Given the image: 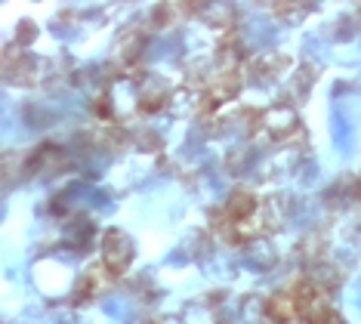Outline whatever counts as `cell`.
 Here are the masks:
<instances>
[{"instance_id":"cell-3","label":"cell","mask_w":361,"mask_h":324,"mask_svg":"<svg viewBox=\"0 0 361 324\" xmlns=\"http://www.w3.org/2000/svg\"><path fill=\"white\" fill-rule=\"evenodd\" d=\"M297 133H300V112L290 102H275L262 108L257 136H266L269 143L281 145V143H290Z\"/></svg>"},{"instance_id":"cell-1","label":"cell","mask_w":361,"mask_h":324,"mask_svg":"<svg viewBox=\"0 0 361 324\" xmlns=\"http://www.w3.org/2000/svg\"><path fill=\"white\" fill-rule=\"evenodd\" d=\"M47 68H50V62L35 56L31 49L6 47V53H4V78H6V84H13V87H37V84H44L47 74H50Z\"/></svg>"},{"instance_id":"cell-2","label":"cell","mask_w":361,"mask_h":324,"mask_svg":"<svg viewBox=\"0 0 361 324\" xmlns=\"http://www.w3.org/2000/svg\"><path fill=\"white\" fill-rule=\"evenodd\" d=\"M136 260V244L124 229H105L99 238V263L105 265L111 278L124 275Z\"/></svg>"},{"instance_id":"cell-9","label":"cell","mask_w":361,"mask_h":324,"mask_svg":"<svg viewBox=\"0 0 361 324\" xmlns=\"http://www.w3.org/2000/svg\"><path fill=\"white\" fill-rule=\"evenodd\" d=\"M272 13L278 16V19L297 25L300 19H306L309 13H315V6L312 4H272Z\"/></svg>"},{"instance_id":"cell-5","label":"cell","mask_w":361,"mask_h":324,"mask_svg":"<svg viewBox=\"0 0 361 324\" xmlns=\"http://www.w3.org/2000/svg\"><path fill=\"white\" fill-rule=\"evenodd\" d=\"M290 74H293L290 56L275 53V49H269V53H262V56H253L247 62V78L253 84H275V80L290 78Z\"/></svg>"},{"instance_id":"cell-6","label":"cell","mask_w":361,"mask_h":324,"mask_svg":"<svg viewBox=\"0 0 361 324\" xmlns=\"http://www.w3.org/2000/svg\"><path fill=\"white\" fill-rule=\"evenodd\" d=\"M262 315H266V324H302L300 300L293 294V287L269 294L262 300Z\"/></svg>"},{"instance_id":"cell-4","label":"cell","mask_w":361,"mask_h":324,"mask_svg":"<svg viewBox=\"0 0 361 324\" xmlns=\"http://www.w3.org/2000/svg\"><path fill=\"white\" fill-rule=\"evenodd\" d=\"M136 74V108L139 114H158L173 105L176 90L167 84V78L154 71H133Z\"/></svg>"},{"instance_id":"cell-11","label":"cell","mask_w":361,"mask_h":324,"mask_svg":"<svg viewBox=\"0 0 361 324\" xmlns=\"http://www.w3.org/2000/svg\"><path fill=\"white\" fill-rule=\"evenodd\" d=\"M355 195H358V207H361V182H358V192Z\"/></svg>"},{"instance_id":"cell-7","label":"cell","mask_w":361,"mask_h":324,"mask_svg":"<svg viewBox=\"0 0 361 324\" xmlns=\"http://www.w3.org/2000/svg\"><path fill=\"white\" fill-rule=\"evenodd\" d=\"M145 40H149V35H145L142 28H124L118 37H114V62H118L121 74L124 71H136V62L142 59L145 53Z\"/></svg>"},{"instance_id":"cell-10","label":"cell","mask_w":361,"mask_h":324,"mask_svg":"<svg viewBox=\"0 0 361 324\" xmlns=\"http://www.w3.org/2000/svg\"><path fill=\"white\" fill-rule=\"evenodd\" d=\"M152 324H183V321H179L176 315H164V318H154Z\"/></svg>"},{"instance_id":"cell-8","label":"cell","mask_w":361,"mask_h":324,"mask_svg":"<svg viewBox=\"0 0 361 324\" xmlns=\"http://www.w3.org/2000/svg\"><path fill=\"white\" fill-rule=\"evenodd\" d=\"M109 281H111V275L105 272L102 263L90 265V269L80 272L78 281H75V287H71V303H75V306L93 303L96 296H102V290L109 287Z\"/></svg>"}]
</instances>
